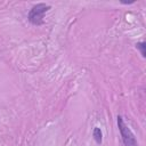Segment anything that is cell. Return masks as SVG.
I'll return each mask as SVG.
<instances>
[{
	"label": "cell",
	"mask_w": 146,
	"mask_h": 146,
	"mask_svg": "<svg viewBox=\"0 0 146 146\" xmlns=\"http://www.w3.org/2000/svg\"><path fill=\"white\" fill-rule=\"evenodd\" d=\"M50 9V6L49 5H47V3H43V2H41V3H36V5H34L31 9H30V11H29V14H27V21L31 23V24H33V25H42L43 24V18H44V14L48 11Z\"/></svg>",
	"instance_id": "obj_1"
},
{
	"label": "cell",
	"mask_w": 146,
	"mask_h": 146,
	"mask_svg": "<svg viewBox=\"0 0 146 146\" xmlns=\"http://www.w3.org/2000/svg\"><path fill=\"white\" fill-rule=\"evenodd\" d=\"M116 122H117V128H119L120 136H121L123 145L124 146H138V143H137V139H136L133 132L125 124V122H124V120L121 115H117Z\"/></svg>",
	"instance_id": "obj_2"
},
{
	"label": "cell",
	"mask_w": 146,
	"mask_h": 146,
	"mask_svg": "<svg viewBox=\"0 0 146 146\" xmlns=\"http://www.w3.org/2000/svg\"><path fill=\"white\" fill-rule=\"evenodd\" d=\"M92 138L96 141V144H98V145H100L103 143V132H102L100 128H98V127L94 128V130H92Z\"/></svg>",
	"instance_id": "obj_3"
},
{
	"label": "cell",
	"mask_w": 146,
	"mask_h": 146,
	"mask_svg": "<svg viewBox=\"0 0 146 146\" xmlns=\"http://www.w3.org/2000/svg\"><path fill=\"white\" fill-rule=\"evenodd\" d=\"M136 48L139 50V52H140L141 57H143V58H145V57H146V43H145L144 41L137 42V43H136Z\"/></svg>",
	"instance_id": "obj_4"
}]
</instances>
